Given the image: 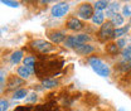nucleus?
Wrapping results in <instances>:
<instances>
[{
	"label": "nucleus",
	"mask_w": 131,
	"mask_h": 111,
	"mask_svg": "<svg viewBox=\"0 0 131 111\" xmlns=\"http://www.w3.org/2000/svg\"><path fill=\"white\" fill-rule=\"evenodd\" d=\"M61 67H62V62H57L56 59H46L40 63H37L34 72L38 75V77L53 76L61 69Z\"/></svg>",
	"instance_id": "nucleus-1"
},
{
	"label": "nucleus",
	"mask_w": 131,
	"mask_h": 111,
	"mask_svg": "<svg viewBox=\"0 0 131 111\" xmlns=\"http://www.w3.org/2000/svg\"><path fill=\"white\" fill-rule=\"evenodd\" d=\"M29 47L32 51L40 53V54H47V53L54 52L57 49V47L52 42H48L46 39H34L29 43Z\"/></svg>",
	"instance_id": "nucleus-2"
},
{
	"label": "nucleus",
	"mask_w": 131,
	"mask_h": 111,
	"mask_svg": "<svg viewBox=\"0 0 131 111\" xmlns=\"http://www.w3.org/2000/svg\"><path fill=\"white\" fill-rule=\"evenodd\" d=\"M91 41V37L88 34H77V35H68L64 41V46L71 49H77L83 44H87V42Z\"/></svg>",
	"instance_id": "nucleus-3"
},
{
	"label": "nucleus",
	"mask_w": 131,
	"mask_h": 111,
	"mask_svg": "<svg viewBox=\"0 0 131 111\" xmlns=\"http://www.w3.org/2000/svg\"><path fill=\"white\" fill-rule=\"evenodd\" d=\"M90 66H91V68L97 73L98 76H101V77H108V76L111 75L110 67H108L107 64H105L100 58H97V57L90 58Z\"/></svg>",
	"instance_id": "nucleus-4"
},
{
	"label": "nucleus",
	"mask_w": 131,
	"mask_h": 111,
	"mask_svg": "<svg viewBox=\"0 0 131 111\" xmlns=\"http://www.w3.org/2000/svg\"><path fill=\"white\" fill-rule=\"evenodd\" d=\"M115 27L112 25L111 22H106L101 25L100 31H98V38L101 41H110L114 38Z\"/></svg>",
	"instance_id": "nucleus-5"
},
{
	"label": "nucleus",
	"mask_w": 131,
	"mask_h": 111,
	"mask_svg": "<svg viewBox=\"0 0 131 111\" xmlns=\"http://www.w3.org/2000/svg\"><path fill=\"white\" fill-rule=\"evenodd\" d=\"M77 14L78 16L83 19V20H88V19H92V16L95 14V9H93V5L90 4V3H83L78 6V10H77Z\"/></svg>",
	"instance_id": "nucleus-6"
},
{
	"label": "nucleus",
	"mask_w": 131,
	"mask_h": 111,
	"mask_svg": "<svg viewBox=\"0 0 131 111\" xmlns=\"http://www.w3.org/2000/svg\"><path fill=\"white\" fill-rule=\"evenodd\" d=\"M68 10H69V4L66 1H62V3H57L56 5H53L50 14L54 18H62L68 13Z\"/></svg>",
	"instance_id": "nucleus-7"
},
{
	"label": "nucleus",
	"mask_w": 131,
	"mask_h": 111,
	"mask_svg": "<svg viewBox=\"0 0 131 111\" xmlns=\"http://www.w3.org/2000/svg\"><path fill=\"white\" fill-rule=\"evenodd\" d=\"M66 27H67V29H69V31H74V32H78V31H81L83 29V22H82L81 19H78V18H76V16H71V18H68V20H67V23H66Z\"/></svg>",
	"instance_id": "nucleus-8"
},
{
	"label": "nucleus",
	"mask_w": 131,
	"mask_h": 111,
	"mask_svg": "<svg viewBox=\"0 0 131 111\" xmlns=\"http://www.w3.org/2000/svg\"><path fill=\"white\" fill-rule=\"evenodd\" d=\"M47 35H48V38L52 41V43L53 44H59V43H64L66 41V37L64 33L63 32H59V31H49L47 32Z\"/></svg>",
	"instance_id": "nucleus-9"
},
{
	"label": "nucleus",
	"mask_w": 131,
	"mask_h": 111,
	"mask_svg": "<svg viewBox=\"0 0 131 111\" xmlns=\"http://www.w3.org/2000/svg\"><path fill=\"white\" fill-rule=\"evenodd\" d=\"M25 83L24 79H21L19 76H10L8 78V82H6V86H8V90H15L19 86H23ZM19 90V88H18Z\"/></svg>",
	"instance_id": "nucleus-10"
},
{
	"label": "nucleus",
	"mask_w": 131,
	"mask_h": 111,
	"mask_svg": "<svg viewBox=\"0 0 131 111\" xmlns=\"http://www.w3.org/2000/svg\"><path fill=\"white\" fill-rule=\"evenodd\" d=\"M16 73H18V76L20 77L21 79H28L30 76H32L33 71L30 68H28V67H25V66H19L18 67V69H16Z\"/></svg>",
	"instance_id": "nucleus-11"
},
{
	"label": "nucleus",
	"mask_w": 131,
	"mask_h": 111,
	"mask_svg": "<svg viewBox=\"0 0 131 111\" xmlns=\"http://www.w3.org/2000/svg\"><path fill=\"white\" fill-rule=\"evenodd\" d=\"M78 54H82V56H88V54H91V53H93L95 52V47L93 46H91V44H83L81 46L80 48H77V49H74Z\"/></svg>",
	"instance_id": "nucleus-12"
},
{
	"label": "nucleus",
	"mask_w": 131,
	"mask_h": 111,
	"mask_svg": "<svg viewBox=\"0 0 131 111\" xmlns=\"http://www.w3.org/2000/svg\"><path fill=\"white\" fill-rule=\"evenodd\" d=\"M23 66L30 68L33 72H34L35 66H37V59H35V57H33V56H27V57L23 59Z\"/></svg>",
	"instance_id": "nucleus-13"
},
{
	"label": "nucleus",
	"mask_w": 131,
	"mask_h": 111,
	"mask_svg": "<svg viewBox=\"0 0 131 111\" xmlns=\"http://www.w3.org/2000/svg\"><path fill=\"white\" fill-rule=\"evenodd\" d=\"M110 22L112 23L114 27H116V28H121V25L124 24V16H122V14H120V13H116V14H114V16L111 18Z\"/></svg>",
	"instance_id": "nucleus-14"
},
{
	"label": "nucleus",
	"mask_w": 131,
	"mask_h": 111,
	"mask_svg": "<svg viewBox=\"0 0 131 111\" xmlns=\"http://www.w3.org/2000/svg\"><path fill=\"white\" fill-rule=\"evenodd\" d=\"M108 5H110L108 1H106V0H98V1H96V3L93 4V9H95L96 12H102V10L107 9Z\"/></svg>",
	"instance_id": "nucleus-15"
},
{
	"label": "nucleus",
	"mask_w": 131,
	"mask_h": 111,
	"mask_svg": "<svg viewBox=\"0 0 131 111\" xmlns=\"http://www.w3.org/2000/svg\"><path fill=\"white\" fill-rule=\"evenodd\" d=\"M23 58V51H15L12 56H10V62L13 64H18Z\"/></svg>",
	"instance_id": "nucleus-16"
},
{
	"label": "nucleus",
	"mask_w": 131,
	"mask_h": 111,
	"mask_svg": "<svg viewBox=\"0 0 131 111\" xmlns=\"http://www.w3.org/2000/svg\"><path fill=\"white\" fill-rule=\"evenodd\" d=\"M42 85H43L44 88H54L56 86H58V82L56 79H52V78H43Z\"/></svg>",
	"instance_id": "nucleus-17"
},
{
	"label": "nucleus",
	"mask_w": 131,
	"mask_h": 111,
	"mask_svg": "<svg viewBox=\"0 0 131 111\" xmlns=\"http://www.w3.org/2000/svg\"><path fill=\"white\" fill-rule=\"evenodd\" d=\"M103 20H105V14H103V12H96L93 16H92V22L95 23V24H103Z\"/></svg>",
	"instance_id": "nucleus-18"
},
{
	"label": "nucleus",
	"mask_w": 131,
	"mask_h": 111,
	"mask_svg": "<svg viewBox=\"0 0 131 111\" xmlns=\"http://www.w3.org/2000/svg\"><path fill=\"white\" fill-rule=\"evenodd\" d=\"M27 96H28V91H27L25 88H19V90H15V91H14L13 98L21 100V98H24V97H27Z\"/></svg>",
	"instance_id": "nucleus-19"
},
{
	"label": "nucleus",
	"mask_w": 131,
	"mask_h": 111,
	"mask_svg": "<svg viewBox=\"0 0 131 111\" xmlns=\"http://www.w3.org/2000/svg\"><path fill=\"white\" fill-rule=\"evenodd\" d=\"M129 31V27H121V28H115V33H114V38H121L122 35H125Z\"/></svg>",
	"instance_id": "nucleus-20"
},
{
	"label": "nucleus",
	"mask_w": 131,
	"mask_h": 111,
	"mask_svg": "<svg viewBox=\"0 0 131 111\" xmlns=\"http://www.w3.org/2000/svg\"><path fill=\"white\" fill-rule=\"evenodd\" d=\"M122 58L125 62H130L131 61V47H126L122 51Z\"/></svg>",
	"instance_id": "nucleus-21"
},
{
	"label": "nucleus",
	"mask_w": 131,
	"mask_h": 111,
	"mask_svg": "<svg viewBox=\"0 0 131 111\" xmlns=\"http://www.w3.org/2000/svg\"><path fill=\"white\" fill-rule=\"evenodd\" d=\"M107 52H108L110 54H112V56L117 54V52H118V47L116 46V43L108 44V46H107Z\"/></svg>",
	"instance_id": "nucleus-22"
},
{
	"label": "nucleus",
	"mask_w": 131,
	"mask_h": 111,
	"mask_svg": "<svg viewBox=\"0 0 131 111\" xmlns=\"http://www.w3.org/2000/svg\"><path fill=\"white\" fill-rule=\"evenodd\" d=\"M1 3L4 5H8L10 8H18L19 6V3L18 1H10V0H1Z\"/></svg>",
	"instance_id": "nucleus-23"
},
{
	"label": "nucleus",
	"mask_w": 131,
	"mask_h": 111,
	"mask_svg": "<svg viewBox=\"0 0 131 111\" xmlns=\"http://www.w3.org/2000/svg\"><path fill=\"white\" fill-rule=\"evenodd\" d=\"M8 107H9V102H8V100L1 98V100H0V111H6L8 110Z\"/></svg>",
	"instance_id": "nucleus-24"
},
{
	"label": "nucleus",
	"mask_w": 131,
	"mask_h": 111,
	"mask_svg": "<svg viewBox=\"0 0 131 111\" xmlns=\"http://www.w3.org/2000/svg\"><path fill=\"white\" fill-rule=\"evenodd\" d=\"M122 16H126V18L131 16V8H130V5H125V6L122 8Z\"/></svg>",
	"instance_id": "nucleus-25"
},
{
	"label": "nucleus",
	"mask_w": 131,
	"mask_h": 111,
	"mask_svg": "<svg viewBox=\"0 0 131 111\" xmlns=\"http://www.w3.org/2000/svg\"><path fill=\"white\" fill-rule=\"evenodd\" d=\"M116 46L118 47V49H121V48L125 49V47H126V39H125V38H120V39H117Z\"/></svg>",
	"instance_id": "nucleus-26"
},
{
	"label": "nucleus",
	"mask_w": 131,
	"mask_h": 111,
	"mask_svg": "<svg viewBox=\"0 0 131 111\" xmlns=\"http://www.w3.org/2000/svg\"><path fill=\"white\" fill-rule=\"evenodd\" d=\"M25 100H27V102H35V101L38 100V96H37V94H35V92H32V94L28 96Z\"/></svg>",
	"instance_id": "nucleus-27"
},
{
	"label": "nucleus",
	"mask_w": 131,
	"mask_h": 111,
	"mask_svg": "<svg viewBox=\"0 0 131 111\" xmlns=\"http://www.w3.org/2000/svg\"><path fill=\"white\" fill-rule=\"evenodd\" d=\"M4 79H5V73L3 71H0V85L4 82Z\"/></svg>",
	"instance_id": "nucleus-28"
},
{
	"label": "nucleus",
	"mask_w": 131,
	"mask_h": 111,
	"mask_svg": "<svg viewBox=\"0 0 131 111\" xmlns=\"http://www.w3.org/2000/svg\"><path fill=\"white\" fill-rule=\"evenodd\" d=\"M117 111H127V110H125L124 107H120V109H118V110H117Z\"/></svg>",
	"instance_id": "nucleus-29"
},
{
	"label": "nucleus",
	"mask_w": 131,
	"mask_h": 111,
	"mask_svg": "<svg viewBox=\"0 0 131 111\" xmlns=\"http://www.w3.org/2000/svg\"><path fill=\"white\" fill-rule=\"evenodd\" d=\"M130 76H131V68H130Z\"/></svg>",
	"instance_id": "nucleus-30"
},
{
	"label": "nucleus",
	"mask_w": 131,
	"mask_h": 111,
	"mask_svg": "<svg viewBox=\"0 0 131 111\" xmlns=\"http://www.w3.org/2000/svg\"><path fill=\"white\" fill-rule=\"evenodd\" d=\"M0 34H1V31H0Z\"/></svg>",
	"instance_id": "nucleus-31"
}]
</instances>
